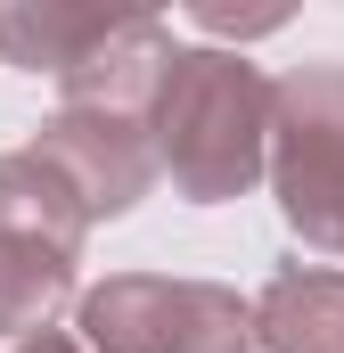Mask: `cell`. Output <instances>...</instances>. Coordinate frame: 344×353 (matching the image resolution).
Masks as SVG:
<instances>
[{
  "label": "cell",
  "instance_id": "obj_6",
  "mask_svg": "<svg viewBox=\"0 0 344 353\" xmlns=\"http://www.w3.org/2000/svg\"><path fill=\"white\" fill-rule=\"evenodd\" d=\"M74 296V255H50V247H17L0 239V337H41L50 312Z\"/></svg>",
  "mask_w": 344,
  "mask_h": 353
},
{
  "label": "cell",
  "instance_id": "obj_2",
  "mask_svg": "<svg viewBox=\"0 0 344 353\" xmlns=\"http://www.w3.org/2000/svg\"><path fill=\"white\" fill-rule=\"evenodd\" d=\"M83 345L90 353H246L255 345V304L213 279H164V271H123L83 296Z\"/></svg>",
  "mask_w": 344,
  "mask_h": 353
},
{
  "label": "cell",
  "instance_id": "obj_5",
  "mask_svg": "<svg viewBox=\"0 0 344 353\" xmlns=\"http://www.w3.org/2000/svg\"><path fill=\"white\" fill-rule=\"evenodd\" d=\"M255 337L270 353H344V271L279 263L255 296Z\"/></svg>",
  "mask_w": 344,
  "mask_h": 353
},
{
  "label": "cell",
  "instance_id": "obj_7",
  "mask_svg": "<svg viewBox=\"0 0 344 353\" xmlns=\"http://www.w3.org/2000/svg\"><path fill=\"white\" fill-rule=\"evenodd\" d=\"M197 25H205V33H270V25H279V8H262V17H230V8H197Z\"/></svg>",
  "mask_w": 344,
  "mask_h": 353
},
{
  "label": "cell",
  "instance_id": "obj_4",
  "mask_svg": "<svg viewBox=\"0 0 344 353\" xmlns=\"http://www.w3.org/2000/svg\"><path fill=\"white\" fill-rule=\"evenodd\" d=\"M33 148L74 181V197L90 205V222L131 214L148 197V181H156V140H140V123L131 115H107V107H58L33 132Z\"/></svg>",
  "mask_w": 344,
  "mask_h": 353
},
{
  "label": "cell",
  "instance_id": "obj_3",
  "mask_svg": "<svg viewBox=\"0 0 344 353\" xmlns=\"http://www.w3.org/2000/svg\"><path fill=\"white\" fill-rule=\"evenodd\" d=\"M270 189L287 230L344 255V66H303L270 107Z\"/></svg>",
  "mask_w": 344,
  "mask_h": 353
},
{
  "label": "cell",
  "instance_id": "obj_1",
  "mask_svg": "<svg viewBox=\"0 0 344 353\" xmlns=\"http://www.w3.org/2000/svg\"><path fill=\"white\" fill-rule=\"evenodd\" d=\"M270 107H279V83H262L246 58L180 50L148 99L156 173H172V189L189 205L246 197L270 165Z\"/></svg>",
  "mask_w": 344,
  "mask_h": 353
},
{
  "label": "cell",
  "instance_id": "obj_8",
  "mask_svg": "<svg viewBox=\"0 0 344 353\" xmlns=\"http://www.w3.org/2000/svg\"><path fill=\"white\" fill-rule=\"evenodd\" d=\"M17 353H90V345H83V337H58V329H41V337H25Z\"/></svg>",
  "mask_w": 344,
  "mask_h": 353
}]
</instances>
